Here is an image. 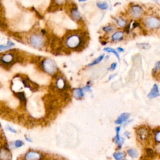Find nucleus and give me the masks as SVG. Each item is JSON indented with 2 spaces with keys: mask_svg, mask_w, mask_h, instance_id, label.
<instances>
[{
  "mask_svg": "<svg viewBox=\"0 0 160 160\" xmlns=\"http://www.w3.org/2000/svg\"><path fill=\"white\" fill-rule=\"evenodd\" d=\"M64 43L68 48L80 52L84 48L86 43L85 33L83 34H79L76 33H70L67 36Z\"/></svg>",
  "mask_w": 160,
  "mask_h": 160,
  "instance_id": "nucleus-1",
  "label": "nucleus"
},
{
  "mask_svg": "<svg viewBox=\"0 0 160 160\" xmlns=\"http://www.w3.org/2000/svg\"><path fill=\"white\" fill-rule=\"evenodd\" d=\"M19 61V58L13 52L5 53L0 56V64L6 68L11 67L12 65Z\"/></svg>",
  "mask_w": 160,
  "mask_h": 160,
  "instance_id": "nucleus-2",
  "label": "nucleus"
},
{
  "mask_svg": "<svg viewBox=\"0 0 160 160\" xmlns=\"http://www.w3.org/2000/svg\"><path fill=\"white\" fill-rule=\"evenodd\" d=\"M43 70L50 75H55L57 73L58 67L56 63L49 58H45L40 64Z\"/></svg>",
  "mask_w": 160,
  "mask_h": 160,
  "instance_id": "nucleus-3",
  "label": "nucleus"
},
{
  "mask_svg": "<svg viewBox=\"0 0 160 160\" xmlns=\"http://www.w3.org/2000/svg\"><path fill=\"white\" fill-rule=\"evenodd\" d=\"M29 43L34 48L41 49L45 45V39L40 34H33L29 38Z\"/></svg>",
  "mask_w": 160,
  "mask_h": 160,
  "instance_id": "nucleus-4",
  "label": "nucleus"
},
{
  "mask_svg": "<svg viewBox=\"0 0 160 160\" xmlns=\"http://www.w3.org/2000/svg\"><path fill=\"white\" fill-rule=\"evenodd\" d=\"M143 23L148 28H159L160 26V20L155 16H149L143 20Z\"/></svg>",
  "mask_w": 160,
  "mask_h": 160,
  "instance_id": "nucleus-5",
  "label": "nucleus"
},
{
  "mask_svg": "<svg viewBox=\"0 0 160 160\" xmlns=\"http://www.w3.org/2000/svg\"><path fill=\"white\" fill-rule=\"evenodd\" d=\"M23 160H43V155L37 151L29 150L25 154Z\"/></svg>",
  "mask_w": 160,
  "mask_h": 160,
  "instance_id": "nucleus-6",
  "label": "nucleus"
},
{
  "mask_svg": "<svg viewBox=\"0 0 160 160\" xmlns=\"http://www.w3.org/2000/svg\"><path fill=\"white\" fill-rule=\"evenodd\" d=\"M138 137L141 141H146L150 136V131L147 127L142 126L136 130Z\"/></svg>",
  "mask_w": 160,
  "mask_h": 160,
  "instance_id": "nucleus-7",
  "label": "nucleus"
},
{
  "mask_svg": "<svg viewBox=\"0 0 160 160\" xmlns=\"http://www.w3.org/2000/svg\"><path fill=\"white\" fill-rule=\"evenodd\" d=\"M130 13L132 16L135 18H138L142 16L143 13V10L139 5H133L131 7Z\"/></svg>",
  "mask_w": 160,
  "mask_h": 160,
  "instance_id": "nucleus-8",
  "label": "nucleus"
},
{
  "mask_svg": "<svg viewBox=\"0 0 160 160\" xmlns=\"http://www.w3.org/2000/svg\"><path fill=\"white\" fill-rule=\"evenodd\" d=\"M0 160H12L11 151L5 147L0 148Z\"/></svg>",
  "mask_w": 160,
  "mask_h": 160,
  "instance_id": "nucleus-9",
  "label": "nucleus"
},
{
  "mask_svg": "<svg viewBox=\"0 0 160 160\" xmlns=\"http://www.w3.org/2000/svg\"><path fill=\"white\" fill-rule=\"evenodd\" d=\"M70 14H71V18L75 21H78L81 19V15H80V13L76 5L74 7H72V8H71Z\"/></svg>",
  "mask_w": 160,
  "mask_h": 160,
  "instance_id": "nucleus-10",
  "label": "nucleus"
},
{
  "mask_svg": "<svg viewBox=\"0 0 160 160\" xmlns=\"http://www.w3.org/2000/svg\"><path fill=\"white\" fill-rule=\"evenodd\" d=\"M159 96V88L157 84H155L153 86L151 90L150 91V93L148 94V97L149 98H155Z\"/></svg>",
  "mask_w": 160,
  "mask_h": 160,
  "instance_id": "nucleus-11",
  "label": "nucleus"
},
{
  "mask_svg": "<svg viewBox=\"0 0 160 160\" xmlns=\"http://www.w3.org/2000/svg\"><path fill=\"white\" fill-rule=\"evenodd\" d=\"M56 85L57 88L60 90H64L67 89V84L65 82V80L62 77H58L56 80Z\"/></svg>",
  "mask_w": 160,
  "mask_h": 160,
  "instance_id": "nucleus-12",
  "label": "nucleus"
},
{
  "mask_svg": "<svg viewBox=\"0 0 160 160\" xmlns=\"http://www.w3.org/2000/svg\"><path fill=\"white\" fill-rule=\"evenodd\" d=\"M129 116H130V114L128 113H122L118 118V119L116 120L115 123L117 125H121L122 123H123L128 119V118L129 117Z\"/></svg>",
  "mask_w": 160,
  "mask_h": 160,
  "instance_id": "nucleus-13",
  "label": "nucleus"
},
{
  "mask_svg": "<svg viewBox=\"0 0 160 160\" xmlns=\"http://www.w3.org/2000/svg\"><path fill=\"white\" fill-rule=\"evenodd\" d=\"M120 129H121V127L120 126L116 127V135L114 137V142H115V143L118 144L119 147H121L122 144H123V141H124V140H123L122 138H121L120 136V135H119V132H120Z\"/></svg>",
  "mask_w": 160,
  "mask_h": 160,
  "instance_id": "nucleus-14",
  "label": "nucleus"
},
{
  "mask_svg": "<svg viewBox=\"0 0 160 160\" xmlns=\"http://www.w3.org/2000/svg\"><path fill=\"white\" fill-rule=\"evenodd\" d=\"M124 31H116L111 36V39L113 41H120L123 38V36H124Z\"/></svg>",
  "mask_w": 160,
  "mask_h": 160,
  "instance_id": "nucleus-15",
  "label": "nucleus"
},
{
  "mask_svg": "<svg viewBox=\"0 0 160 160\" xmlns=\"http://www.w3.org/2000/svg\"><path fill=\"white\" fill-rule=\"evenodd\" d=\"M73 96L76 99H81L82 98L84 95V93L83 91V90L81 88H76L73 91Z\"/></svg>",
  "mask_w": 160,
  "mask_h": 160,
  "instance_id": "nucleus-16",
  "label": "nucleus"
},
{
  "mask_svg": "<svg viewBox=\"0 0 160 160\" xmlns=\"http://www.w3.org/2000/svg\"><path fill=\"white\" fill-rule=\"evenodd\" d=\"M15 96L21 101V103H24L25 105L26 103V98L24 92H18L15 93Z\"/></svg>",
  "mask_w": 160,
  "mask_h": 160,
  "instance_id": "nucleus-17",
  "label": "nucleus"
},
{
  "mask_svg": "<svg viewBox=\"0 0 160 160\" xmlns=\"http://www.w3.org/2000/svg\"><path fill=\"white\" fill-rule=\"evenodd\" d=\"M103 49H104V51H105V52H107L108 53H113L116 57H117L118 61H120V58L119 54H118V53L117 52H116V51L114 49H113L112 48H110V47H107V48H105Z\"/></svg>",
  "mask_w": 160,
  "mask_h": 160,
  "instance_id": "nucleus-18",
  "label": "nucleus"
},
{
  "mask_svg": "<svg viewBox=\"0 0 160 160\" xmlns=\"http://www.w3.org/2000/svg\"><path fill=\"white\" fill-rule=\"evenodd\" d=\"M104 57H105V55H104V54L101 55V56H99V57H98L95 60H94L92 63H91L90 64H88V66H89V67H92V66H94V65L98 64L99 63H100L101 61L103 60V59L104 58Z\"/></svg>",
  "mask_w": 160,
  "mask_h": 160,
  "instance_id": "nucleus-19",
  "label": "nucleus"
},
{
  "mask_svg": "<svg viewBox=\"0 0 160 160\" xmlns=\"http://www.w3.org/2000/svg\"><path fill=\"white\" fill-rule=\"evenodd\" d=\"M24 145V142L20 140H17L13 143V146L15 148H19L22 147Z\"/></svg>",
  "mask_w": 160,
  "mask_h": 160,
  "instance_id": "nucleus-20",
  "label": "nucleus"
},
{
  "mask_svg": "<svg viewBox=\"0 0 160 160\" xmlns=\"http://www.w3.org/2000/svg\"><path fill=\"white\" fill-rule=\"evenodd\" d=\"M115 20L116 21V23H117L118 25L121 28H123V27H125L126 25V21L125 20V19H123V18H115Z\"/></svg>",
  "mask_w": 160,
  "mask_h": 160,
  "instance_id": "nucleus-21",
  "label": "nucleus"
},
{
  "mask_svg": "<svg viewBox=\"0 0 160 160\" xmlns=\"http://www.w3.org/2000/svg\"><path fill=\"white\" fill-rule=\"evenodd\" d=\"M128 154L132 158H136L138 156V152L136 150L134 149H129L127 151Z\"/></svg>",
  "mask_w": 160,
  "mask_h": 160,
  "instance_id": "nucleus-22",
  "label": "nucleus"
},
{
  "mask_svg": "<svg viewBox=\"0 0 160 160\" xmlns=\"http://www.w3.org/2000/svg\"><path fill=\"white\" fill-rule=\"evenodd\" d=\"M97 6L101 10H107L108 8V4L106 2H98L97 3Z\"/></svg>",
  "mask_w": 160,
  "mask_h": 160,
  "instance_id": "nucleus-23",
  "label": "nucleus"
},
{
  "mask_svg": "<svg viewBox=\"0 0 160 160\" xmlns=\"http://www.w3.org/2000/svg\"><path fill=\"white\" fill-rule=\"evenodd\" d=\"M154 136H155V141L156 143H159L160 142V132L159 129H156L154 133Z\"/></svg>",
  "mask_w": 160,
  "mask_h": 160,
  "instance_id": "nucleus-24",
  "label": "nucleus"
},
{
  "mask_svg": "<svg viewBox=\"0 0 160 160\" xmlns=\"http://www.w3.org/2000/svg\"><path fill=\"white\" fill-rule=\"evenodd\" d=\"M125 157V155L121 152H117L114 154V158L116 160H122Z\"/></svg>",
  "mask_w": 160,
  "mask_h": 160,
  "instance_id": "nucleus-25",
  "label": "nucleus"
},
{
  "mask_svg": "<svg viewBox=\"0 0 160 160\" xmlns=\"http://www.w3.org/2000/svg\"><path fill=\"white\" fill-rule=\"evenodd\" d=\"M59 6H58L55 4H52L51 5L49 8H48V11L49 12H55V11H57L60 10L59 8Z\"/></svg>",
  "mask_w": 160,
  "mask_h": 160,
  "instance_id": "nucleus-26",
  "label": "nucleus"
},
{
  "mask_svg": "<svg viewBox=\"0 0 160 160\" xmlns=\"http://www.w3.org/2000/svg\"><path fill=\"white\" fill-rule=\"evenodd\" d=\"M114 28H115L111 25H108V26H106L103 27V30L106 33H110V32H112L114 30Z\"/></svg>",
  "mask_w": 160,
  "mask_h": 160,
  "instance_id": "nucleus-27",
  "label": "nucleus"
},
{
  "mask_svg": "<svg viewBox=\"0 0 160 160\" xmlns=\"http://www.w3.org/2000/svg\"><path fill=\"white\" fill-rule=\"evenodd\" d=\"M137 46H139L140 48H142L144 49H148L151 48V46L150 44H148V43H138V44H137Z\"/></svg>",
  "mask_w": 160,
  "mask_h": 160,
  "instance_id": "nucleus-28",
  "label": "nucleus"
},
{
  "mask_svg": "<svg viewBox=\"0 0 160 160\" xmlns=\"http://www.w3.org/2000/svg\"><path fill=\"white\" fill-rule=\"evenodd\" d=\"M67 2V0H53L54 4L58 5V6H61Z\"/></svg>",
  "mask_w": 160,
  "mask_h": 160,
  "instance_id": "nucleus-29",
  "label": "nucleus"
},
{
  "mask_svg": "<svg viewBox=\"0 0 160 160\" xmlns=\"http://www.w3.org/2000/svg\"><path fill=\"white\" fill-rule=\"evenodd\" d=\"M6 129L7 131H8V132H11L12 133H14V134L17 133V131L14 128H13L12 126H10V125H6Z\"/></svg>",
  "mask_w": 160,
  "mask_h": 160,
  "instance_id": "nucleus-30",
  "label": "nucleus"
},
{
  "mask_svg": "<svg viewBox=\"0 0 160 160\" xmlns=\"http://www.w3.org/2000/svg\"><path fill=\"white\" fill-rule=\"evenodd\" d=\"M147 155L149 156V157H150V158H152V157H153L155 155V153H154V151H153L152 150H151V149H148L147 150Z\"/></svg>",
  "mask_w": 160,
  "mask_h": 160,
  "instance_id": "nucleus-31",
  "label": "nucleus"
},
{
  "mask_svg": "<svg viewBox=\"0 0 160 160\" xmlns=\"http://www.w3.org/2000/svg\"><path fill=\"white\" fill-rule=\"evenodd\" d=\"M159 67H160V61H158V62L156 63L155 66V68L153 69V71H155V73H156V71L159 70Z\"/></svg>",
  "mask_w": 160,
  "mask_h": 160,
  "instance_id": "nucleus-32",
  "label": "nucleus"
},
{
  "mask_svg": "<svg viewBox=\"0 0 160 160\" xmlns=\"http://www.w3.org/2000/svg\"><path fill=\"white\" fill-rule=\"evenodd\" d=\"M116 67H117V63L114 62L111 64V66H110V68H109V70H111V71H113V70H114L116 69Z\"/></svg>",
  "mask_w": 160,
  "mask_h": 160,
  "instance_id": "nucleus-33",
  "label": "nucleus"
},
{
  "mask_svg": "<svg viewBox=\"0 0 160 160\" xmlns=\"http://www.w3.org/2000/svg\"><path fill=\"white\" fill-rule=\"evenodd\" d=\"M10 47L8 45H0V52H2V51L6 50V49H9Z\"/></svg>",
  "mask_w": 160,
  "mask_h": 160,
  "instance_id": "nucleus-34",
  "label": "nucleus"
},
{
  "mask_svg": "<svg viewBox=\"0 0 160 160\" xmlns=\"http://www.w3.org/2000/svg\"><path fill=\"white\" fill-rule=\"evenodd\" d=\"M5 24L1 20H0V28H5Z\"/></svg>",
  "mask_w": 160,
  "mask_h": 160,
  "instance_id": "nucleus-35",
  "label": "nucleus"
},
{
  "mask_svg": "<svg viewBox=\"0 0 160 160\" xmlns=\"http://www.w3.org/2000/svg\"><path fill=\"white\" fill-rule=\"evenodd\" d=\"M84 90L85 91H90V86L89 85H86L84 88Z\"/></svg>",
  "mask_w": 160,
  "mask_h": 160,
  "instance_id": "nucleus-36",
  "label": "nucleus"
},
{
  "mask_svg": "<svg viewBox=\"0 0 160 160\" xmlns=\"http://www.w3.org/2000/svg\"><path fill=\"white\" fill-rule=\"evenodd\" d=\"M116 75H117V74H113V75H111L110 76V78H109V80H110L111 79H113L114 77H115Z\"/></svg>",
  "mask_w": 160,
  "mask_h": 160,
  "instance_id": "nucleus-37",
  "label": "nucleus"
},
{
  "mask_svg": "<svg viewBox=\"0 0 160 160\" xmlns=\"http://www.w3.org/2000/svg\"><path fill=\"white\" fill-rule=\"evenodd\" d=\"M118 52H124V49H123L122 48L119 47V48H118Z\"/></svg>",
  "mask_w": 160,
  "mask_h": 160,
  "instance_id": "nucleus-38",
  "label": "nucleus"
},
{
  "mask_svg": "<svg viewBox=\"0 0 160 160\" xmlns=\"http://www.w3.org/2000/svg\"><path fill=\"white\" fill-rule=\"evenodd\" d=\"M138 26H139V23H138L137 22H135L133 24V28H136Z\"/></svg>",
  "mask_w": 160,
  "mask_h": 160,
  "instance_id": "nucleus-39",
  "label": "nucleus"
},
{
  "mask_svg": "<svg viewBox=\"0 0 160 160\" xmlns=\"http://www.w3.org/2000/svg\"><path fill=\"white\" fill-rule=\"evenodd\" d=\"M25 139H26V141H28V142H32L31 140V139H30V138H27V137H25Z\"/></svg>",
  "mask_w": 160,
  "mask_h": 160,
  "instance_id": "nucleus-40",
  "label": "nucleus"
},
{
  "mask_svg": "<svg viewBox=\"0 0 160 160\" xmlns=\"http://www.w3.org/2000/svg\"><path fill=\"white\" fill-rule=\"evenodd\" d=\"M78 1L80 2H82V1H86V0H78Z\"/></svg>",
  "mask_w": 160,
  "mask_h": 160,
  "instance_id": "nucleus-41",
  "label": "nucleus"
},
{
  "mask_svg": "<svg viewBox=\"0 0 160 160\" xmlns=\"http://www.w3.org/2000/svg\"><path fill=\"white\" fill-rule=\"evenodd\" d=\"M56 160H64V159H57Z\"/></svg>",
  "mask_w": 160,
  "mask_h": 160,
  "instance_id": "nucleus-42",
  "label": "nucleus"
},
{
  "mask_svg": "<svg viewBox=\"0 0 160 160\" xmlns=\"http://www.w3.org/2000/svg\"><path fill=\"white\" fill-rule=\"evenodd\" d=\"M154 1H158L159 0H154Z\"/></svg>",
  "mask_w": 160,
  "mask_h": 160,
  "instance_id": "nucleus-43",
  "label": "nucleus"
}]
</instances>
